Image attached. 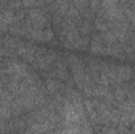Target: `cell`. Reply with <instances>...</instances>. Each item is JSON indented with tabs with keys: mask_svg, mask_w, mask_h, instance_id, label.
<instances>
[{
	"mask_svg": "<svg viewBox=\"0 0 135 134\" xmlns=\"http://www.w3.org/2000/svg\"><path fill=\"white\" fill-rule=\"evenodd\" d=\"M36 49H38V47L33 46V44H30V43H22V41H21V44H19V47H17V51H16V55H19V57H22L25 62L32 63Z\"/></svg>",
	"mask_w": 135,
	"mask_h": 134,
	"instance_id": "cell-3",
	"label": "cell"
},
{
	"mask_svg": "<svg viewBox=\"0 0 135 134\" xmlns=\"http://www.w3.org/2000/svg\"><path fill=\"white\" fill-rule=\"evenodd\" d=\"M58 134H93V129H91L90 125H86V126H72V128L65 126Z\"/></svg>",
	"mask_w": 135,
	"mask_h": 134,
	"instance_id": "cell-4",
	"label": "cell"
},
{
	"mask_svg": "<svg viewBox=\"0 0 135 134\" xmlns=\"http://www.w3.org/2000/svg\"><path fill=\"white\" fill-rule=\"evenodd\" d=\"M32 73H33V71L27 66L25 63L16 62V60L6 62V66H5V74H6L8 79H11V81H24V79L28 77Z\"/></svg>",
	"mask_w": 135,
	"mask_h": 134,
	"instance_id": "cell-1",
	"label": "cell"
},
{
	"mask_svg": "<svg viewBox=\"0 0 135 134\" xmlns=\"http://www.w3.org/2000/svg\"><path fill=\"white\" fill-rule=\"evenodd\" d=\"M50 19H49V14L42 10H38V6L27 11V24L32 25L33 29H46V27H50L49 25Z\"/></svg>",
	"mask_w": 135,
	"mask_h": 134,
	"instance_id": "cell-2",
	"label": "cell"
}]
</instances>
